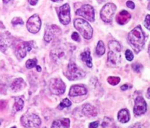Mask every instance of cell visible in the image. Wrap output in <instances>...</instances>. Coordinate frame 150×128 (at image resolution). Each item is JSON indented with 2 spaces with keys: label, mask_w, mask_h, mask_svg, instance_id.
Masks as SVG:
<instances>
[{
  "label": "cell",
  "mask_w": 150,
  "mask_h": 128,
  "mask_svg": "<svg viewBox=\"0 0 150 128\" xmlns=\"http://www.w3.org/2000/svg\"><path fill=\"white\" fill-rule=\"evenodd\" d=\"M130 19H131V15L126 10H122V11L120 12L117 16V23L121 25L125 24L130 21Z\"/></svg>",
  "instance_id": "cell-16"
},
{
  "label": "cell",
  "mask_w": 150,
  "mask_h": 128,
  "mask_svg": "<svg viewBox=\"0 0 150 128\" xmlns=\"http://www.w3.org/2000/svg\"><path fill=\"white\" fill-rule=\"evenodd\" d=\"M7 106V102L4 101V100H1L0 101V110H3Z\"/></svg>",
  "instance_id": "cell-34"
},
{
  "label": "cell",
  "mask_w": 150,
  "mask_h": 128,
  "mask_svg": "<svg viewBox=\"0 0 150 128\" xmlns=\"http://www.w3.org/2000/svg\"><path fill=\"white\" fill-rule=\"evenodd\" d=\"M87 89L83 85H76L71 87L69 92L70 97H79V96H83L86 94Z\"/></svg>",
  "instance_id": "cell-14"
},
{
  "label": "cell",
  "mask_w": 150,
  "mask_h": 128,
  "mask_svg": "<svg viewBox=\"0 0 150 128\" xmlns=\"http://www.w3.org/2000/svg\"><path fill=\"white\" fill-rule=\"evenodd\" d=\"M60 33H61V29L59 26L54 24L51 25V26H48L45 30L44 39L46 42H50Z\"/></svg>",
  "instance_id": "cell-12"
},
{
  "label": "cell",
  "mask_w": 150,
  "mask_h": 128,
  "mask_svg": "<svg viewBox=\"0 0 150 128\" xmlns=\"http://www.w3.org/2000/svg\"><path fill=\"white\" fill-rule=\"evenodd\" d=\"M10 0H3V2L4 3H7V2H9V1H10Z\"/></svg>",
  "instance_id": "cell-41"
},
{
  "label": "cell",
  "mask_w": 150,
  "mask_h": 128,
  "mask_svg": "<svg viewBox=\"0 0 150 128\" xmlns=\"http://www.w3.org/2000/svg\"><path fill=\"white\" fill-rule=\"evenodd\" d=\"M99 126V122H93L89 124V128H98Z\"/></svg>",
  "instance_id": "cell-33"
},
{
  "label": "cell",
  "mask_w": 150,
  "mask_h": 128,
  "mask_svg": "<svg viewBox=\"0 0 150 128\" xmlns=\"http://www.w3.org/2000/svg\"><path fill=\"white\" fill-rule=\"evenodd\" d=\"M117 60H118V58H117L115 51L110 50V51H108V64L110 65L111 66H116Z\"/></svg>",
  "instance_id": "cell-21"
},
{
  "label": "cell",
  "mask_w": 150,
  "mask_h": 128,
  "mask_svg": "<svg viewBox=\"0 0 150 128\" xmlns=\"http://www.w3.org/2000/svg\"><path fill=\"white\" fill-rule=\"evenodd\" d=\"M72 39L76 41H80V37H79V35L77 33V32H73L72 34Z\"/></svg>",
  "instance_id": "cell-32"
},
{
  "label": "cell",
  "mask_w": 150,
  "mask_h": 128,
  "mask_svg": "<svg viewBox=\"0 0 150 128\" xmlns=\"http://www.w3.org/2000/svg\"><path fill=\"white\" fill-rule=\"evenodd\" d=\"M81 57L82 60L86 64V66L88 67L91 68L92 66V57L90 55V51L89 49L85 50L83 52L81 53Z\"/></svg>",
  "instance_id": "cell-20"
},
{
  "label": "cell",
  "mask_w": 150,
  "mask_h": 128,
  "mask_svg": "<svg viewBox=\"0 0 150 128\" xmlns=\"http://www.w3.org/2000/svg\"><path fill=\"white\" fill-rule=\"evenodd\" d=\"M71 104L72 102L68 99H64L61 102V103L59 104L58 108L59 109V110H62V109L65 108V107H70V106H71Z\"/></svg>",
  "instance_id": "cell-25"
},
{
  "label": "cell",
  "mask_w": 150,
  "mask_h": 128,
  "mask_svg": "<svg viewBox=\"0 0 150 128\" xmlns=\"http://www.w3.org/2000/svg\"><path fill=\"white\" fill-rule=\"evenodd\" d=\"M70 121L67 118L57 119L52 123L51 128H70Z\"/></svg>",
  "instance_id": "cell-17"
},
{
  "label": "cell",
  "mask_w": 150,
  "mask_h": 128,
  "mask_svg": "<svg viewBox=\"0 0 150 128\" xmlns=\"http://www.w3.org/2000/svg\"><path fill=\"white\" fill-rule=\"evenodd\" d=\"M21 122L26 128H38L40 125L41 120L35 113H26L21 118Z\"/></svg>",
  "instance_id": "cell-3"
},
{
  "label": "cell",
  "mask_w": 150,
  "mask_h": 128,
  "mask_svg": "<svg viewBox=\"0 0 150 128\" xmlns=\"http://www.w3.org/2000/svg\"><path fill=\"white\" fill-rule=\"evenodd\" d=\"M12 37L8 32L0 35V50L5 51V50L12 44Z\"/></svg>",
  "instance_id": "cell-13"
},
{
  "label": "cell",
  "mask_w": 150,
  "mask_h": 128,
  "mask_svg": "<svg viewBox=\"0 0 150 128\" xmlns=\"http://www.w3.org/2000/svg\"><path fill=\"white\" fill-rule=\"evenodd\" d=\"M26 27H27L29 32L31 33L35 34L39 32L41 27V20L39 16L35 14L31 16L27 21Z\"/></svg>",
  "instance_id": "cell-8"
},
{
  "label": "cell",
  "mask_w": 150,
  "mask_h": 128,
  "mask_svg": "<svg viewBox=\"0 0 150 128\" xmlns=\"http://www.w3.org/2000/svg\"><path fill=\"white\" fill-rule=\"evenodd\" d=\"M105 45H104V43L102 41H100L98 43V45H97L96 48V54L98 57H101L102 55H103L104 53H105Z\"/></svg>",
  "instance_id": "cell-23"
},
{
  "label": "cell",
  "mask_w": 150,
  "mask_h": 128,
  "mask_svg": "<svg viewBox=\"0 0 150 128\" xmlns=\"http://www.w3.org/2000/svg\"><path fill=\"white\" fill-rule=\"evenodd\" d=\"M125 57L128 61H131V60H133L134 55H133V52L130 49H127L125 51Z\"/></svg>",
  "instance_id": "cell-29"
},
{
  "label": "cell",
  "mask_w": 150,
  "mask_h": 128,
  "mask_svg": "<svg viewBox=\"0 0 150 128\" xmlns=\"http://www.w3.org/2000/svg\"><path fill=\"white\" fill-rule=\"evenodd\" d=\"M37 66V70H38V72H41L40 66Z\"/></svg>",
  "instance_id": "cell-40"
},
{
  "label": "cell",
  "mask_w": 150,
  "mask_h": 128,
  "mask_svg": "<svg viewBox=\"0 0 150 128\" xmlns=\"http://www.w3.org/2000/svg\"><path fill=\"white\" fill-rule=\"evenodd\" d=\"M25 86V82L21 78H17L12 82L10 88L13 91H18Z\"/></svg>",
  "instance_id": "cell-19"
},
{
  "label": "cell",
  "mask_w": 150,
  "mask_h": 128,
  "mask_svg": "<svg viewBox=\"0 0 150 128\" xmlns=\"http://www.w3.org/2000/svg\"><path fill=\"white\" fill-rule=\"evenodd\" d=\"M98 2H99V3H101V2H103V1H105V0H98Z\"/></svg>",
  "instance_id": "cell-42"
},
{
  "label": "cell",
  "mask_w": 150,
  "mask_h": 128,
  "mask_svg": "<svg viewBox=\"0 0 150 128\" xmlns=\"http://www.w3.org/2000/svg\"><path fill=\"white\" fill-rule=\"evenodd\" d=\"M37 62H38L37 59H29V60H28L26 63V68L30 69L35 67V66H37Z\"/></svg>",
  "instance_id": "cell-27"
},
{
  "label": "cell",
  "mask_w": 150,
  "mask_h": 128,
  "mask_svg": "<svg viewBox=\"0 0 150 128\" xmlns=\"http://www.w3.org/2000/svg\"><path fill=\"white\" fill-rule=\"evenodd\" d=\"M77 16H82L86 20L92 22L95 20V10L94 8L89 4H85L76 11Z\"/></svg>",
  "instance_id": "cell-7"
},
{
  "label": "cell",
  "mask_w": 150,
  "mask_h": 128,
  "mask_svg": "<svg viewBox=\"0 0 150 128\" xmlns=\"http://www.w3.org/2000/svg\"><path fill=\"white\" fill-rule=\"evenodd\" d=\"M129 43L136 53H139L143 49L145 44V35L141 26L135 27L127 37Z\"/></svg>",
  "instance_id": "cell-1"
},
{
  "label": "cell",
  "mask_w": 150,
  "mask_h": 128,
  "mask_svg": "<svg viewBox=\"0 0 150 128\" xmlns=\"http://www.w3.org/2000/svg\"><path fill=\"white\" fill-rule=\"evenodd\" d=\"M38 0H28V1H29L31 5H35L38 3Z\"/></svg>",
  "instance_id": "cell-37"
},
{
  "label": "cell",
  "mask_w": 150,
  "mask_h": 128,
  "mask_svg": "<svg viewBox=\"0 0 150 128\" xmlns=\"http://www.w3.org/2000/svg\"><path fill=\"white\" fill-rule=\"evenodd\" d=\"M127 7L130 9H134L135 8V4L132 1H127V3H126Z\"/></svg>",
  "instance_id": "cell-35"
},
{
  "label": "cell",
  "mask_w": 150,
  "mask_h": 128,
  "mask_svg": "<svg viewBox=\"0 0 150 128\" xmlns=\"http://www.w3.org/2000/svg\"><path fill=\"white\" fill-rule=\"evenodd\" d=\"M65 75L70 80H76L84 77L85 73L82 69L76 66V63H71L67 66Z\"/></svg>",
  "instance_id": "cell-4"
},
{
  "label": "cell",
  "mask_w": 150,
  "mask_h": 128,
  "mask_svg": "<svg viewBox=\"0 0 150 128\" xmlns=\"http://www.w3.org/2000/svg\"><path fill=\"white\" fill-rule=\"evenodd\" d=\"M127 88H128V86H127V84H125V85H122V86L121 87V89L122 90V91H125V90H127Z\"/></svg>",
  "instance_id": "cell-38"
},
{
  "label": "cell",
  "mask_w": 150,
  "mask_h": 128,
  "mask_svg": "<svg viewBox=\"0 0 150 128\" xmlns=\"http://www.w3.org/2000/svg\"><path fill=\"white\" fill-rule=\"evenodd\" d=\"M11 128H17V127H11Z\"/></svg>",
  "instance_id": "cell-44"
},
{
  "label": "cell",
  "mask_w": 150,
  "mask_h": 128,
  "mask_svg": "<svg viewBox=\"0 0 150 128\" xmlns=\"http://www.w3.org/2000/svg\"><path fill=\"white\" fill-rule=\"evenodd\" d=\"M53 1H60V0H52Z\"/></svg>",
  "instance_id": "cell-43"
},
{
  "label": "cell",
  "mask_w": 150,
  "mask_h": 128,
  "mask_svg": "<svg viewBox=\"0 0 150 128\" xmlns=\"http://www.w3.org/2000/svg\"><path fill=\"white\" fill-rule=\"evenodd\" d=\"M59 21L62 24L67 25L70 21V8L68 4H64L59 8Z\"/></svg>",
  "instance_id": "cell-11"
},
{
  "label": "cell",
  "mask_w": 150,
  "mask_h": 128,
  "mask_svg": "<svg viewBox=\"0 0 150 128\" xmlns=\"http://www.w3.org/2000/svg\"><path fill=\"white\" fill-rule=\"evenodd\" d=\"M116 10H117V7L113 3H108L105 4L100 11V16L102 20L106 23L111 22L112 21Z\"/></svg>",
  "instance_id": "cell-5"
},
{
  "label": "cell",
  "mask_w": 150,
  "mask_h": 128,
  "mask_svg": "<svg viewBox=\"0 0 150 128\" xmlns=\"http://www.w3.org/2000/svg\"><path fill=\"white\" fill-rule=\"evenodd\" d=\"M12 24H13V25H17V24H23V20H22L21 18H14V19H13V21H12Z\"/></svg>",
  "instance_id": "cell-30"
},
{
  "label": "cell",
  "mask_w": 150,
  "mask_h": 128,
  "mask_svg": "<svg viewBox=\"0 0 150 128\" xmlns=\"http://www.w3.org/2000/svg\"><path fill=\"white\" fill-rule=\"evenodd\" d=\"M0 124H1V122H0Z\"/></svg>",
  "instance_id": "cell-45"
},
{
  "label": "cell",
  "mask_w": 150,
  "mask_h": 128,
  "mask_svg": "<svg viewBox=\"0 0 150 128\" xmlns=\"http://www.w3.org/2000/svg\"><path fill=\"white\" fill-rule=\"evenodd\" d=\"M107 81L110 85H116L120 82V78L119 77H109Z\"/></svg>",
  "instance_id": "cell-26"
},
{
  "label": "cell",
  "mask_w": 150,
  "mask_h": 128,
  "mask_svg": "<svg viewBox=\"0 0 150 128\" xmlns=\"http://www.w3.org/2000/svg\"><path fill=\"white\" fill-rule=\"evenodd\" d=\"M149 91H150V88H148V90H147V98H149V97H150Z\"/></svg>",
  "instance_id": "cell-39"
},
{
  "label": "cell",
  "mask_w": 150,
  "mask_h": 128,
  "mask_svg": "<svg viewBox=\"0 0 150 128\" xmlns=\"http://www.w3.org/2000/svg\"><path fill=\"white\" fill-rule=\"evenodd\" d=\"M108 47H109L111 51H115V52H120L122 49L121 45L117 41H111V42H109Z\"/></svg>",
  "instance_id": "cell-22"
},
{
  "label": "cell",
  "mask_w": 150,
  "mask_h": 128,
  "mask_svg": "<svg viewBox=\"0 0 150 128\" xmlns=\"http://www.w3.org/2000/svg\"><path fill=\"white\" fill-rule=\"evenodd\" d=\"M132 68H133V69L136 72H140L141 71H142L143 66H142V65L141 64V63H134L133 66H132Z\"/></svg>",
  "instance_id": "cell-28"
},
{
  "label": "cell",
  "mask_w": 150,
  "mask_h": 128,
  "mask_svg": "<svg viewBox=\"0 0 150 128\" xmlns=\"http://www.w3.org/2000/svg\"><path fill=\"white\" fill-rule=\"evenodd\" d=\"M23 105H24V102L23 100L22 99L21 97H16L15 99V104H14V109L16 111H20L23 109Z\"/></svg>",
  "instance_id": "cell-24"
},
{
  "label": "cell",
  "mask_w": 150,
  "mask_h": 128,
  "mask_svg": "<svg viewBox=\"0 0 150 128\" xmlns=\"http://www.w3.org/2000/svg\"><path fill=\"white\" fill-rule=\"evenodd\" d=\"M49 88L51 93L55 95L63 94L66 89L65 84L61 79H59V78H54L50 81Z\"/></svg>",
  "instance_id": "cell-6"
},
{
  "label": "cell",
  "mask_w": 150,
  "mask_h": 128,
  "mask_svg": "<svg viewBox=\"0 0 150 128\" xmlns=\"http://www.w3.org/2000/svg\"><path fill=\"white\" fill-rule=\"evenodd\" d=\"M147 110V105L144 99L142 97H138L135 100V105L133 111L136 116H139L144 114Z\"/></svg>",
  "instance_id": "cell-10"
},
{
  "label": "cell",
  "mask_w": 150,
  "mask_h": 128,
  "mask_svg": "<svg viewBox=\"0 0 150 128\" xmlns=\"http://www.w3.org/2000/svg\"><path fill=\"white\" fill-rule=\"evenodd\" d=\"M42 128H47V127H42Z\"/></svg>",
  "instance_id": "cell-46"
},
{
  "label": "cell",
  "mask_w": 150,
  "mask_h": 128,
  "mask_svg": "<svg viewBox=\"0 0 150 128\" xmlns=\"http://www.w3.org/2000/svg\"><path fill=\"white\" fill-rule=\"evenodd\" d=\"M130 115L127 109H122L118 113V120L121 123H127L130 121Z\"/></svg>",
  "instance_id": "cell-18"
},
{
  "label": "cell",
  "mask_w": 150,
  "mask_h": 128,
  "mask_svg": "<svg viewBox=\"0 0 150 128\" xmlns=\"http://www.w3.org/2000/svg\"><path fill=\"white\" fill-rule=\"evenodd\" d=\"M130 128H144L143 125H142L141 124L139 123H136L135 124L132 125L131 127H130Z\"/></svg>",
  "instance_id": "cell-36"
},
{
  "label": "cell",
  "mask_w": 150,
  "mask_h": 128,
  "mask_svg": "<svg viewBox=\"0 0 150 128\" xmlns=\"http://www.w3.org/2000/svg\"><path fill=\"white\" fill-rule=\"evenodd\" d=\"M144 25L148 29H150V16L147 15L144 20Z\"/></svg>",
  "instance_id": "cell-31"
},
{
  "label": "cell",
  "mask_w": 150,
  "mask_h": 128,
  "mask_svg": "<svg viewBox=\"0 0 150 128\" xmlns=\"http://www.w3.org/2000/svg\"><path fill=\"white\" fill-rule=\"evenodd\" d=\"M74 26L79 32H80L83 38L87 40L92 38L93 30H92V26L86 20H83L82 19H75Z\"/></svg>",
  "instance_id": "cell-2"
},
{
  "label": "cell",
  "mask_w": 150,
  "mask_h": 128,
  "mask_svg": "<svg viewBox=\"0 0 150 128\" xmlns=\"http://www.w3.org/2000/svg\"><path fill=\"white\" fill-rule=\"evenodd\" d=\"M82 112H83V114L84 116L89 118L95 117L98 115V110H97L96 107L90 104H84L83 109H82Z\"/></svg>",
  "instance_id": "cell-15"
},
{
  "label": "cell",
  "mask_w": 150,
  "mask_h": 128,
  "mask_svg": "<svg viewBox=\"0 0 150 128\" xmlns=\"http://www.w3.org/2000/svg\"><path fill=\"white\" fill-rule=\"evenodd\" d=\"M34 45V41H29V42H24L22 41L20 42L16 48V53L20 58H23L26 57V53L32 50Z\"/></svg>",
  "instance_id": "cell-9"
}]
</instances>
